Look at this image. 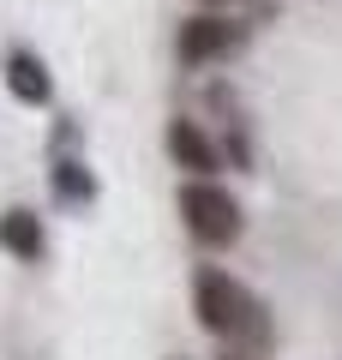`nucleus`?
Wrapping results in <instances>:
<instances>
[{
  "label": "nucleus",
  "mask_w": 342,
  "mask_h": 360,
  "mask_svg": "<svg viewBox=\"0 0 342 360\" xmlns=\"http://www.w3.org/2000/svg\"><path fill=\"white\" fill-rule=\"evenodd\" d=\"M228 360H253V354H234V348H228Z\"/></svg>",
  "instance_id": "7"
},
{
  "label": "nucleus",
  "mask_w": 342,
  "mask_h": 360,
  "mask_svg": "<svg viewBox=\"0 0 342 360\" xmlns=\"http://www.w3.org/2000/svg\"><path fill=\"white\" fill-rule=\"evenodd\" d=\"M234 49H241V30L228 25L222 13H192V18H180V37H175L180 66H216V60H228Z\"/></svg>",
  "instance_id": "3"
},
{
  "label": "nucleus",
  "mask_w": 342,
  "mask_h": 360,
  "mask_svg": "<svg viewBox=\"0 0 342 360\" xmlns=\"http://www.w3.org/2000/svg\"><path fill=\"white\" fill-rule=\"evenodd\" d=\"M204 6H228V0H204Z\"/></svg>",
  "instance_id": "8"
},
{
  "label": "nucleus",
  "mask_w": 342,
  "mask_h": 360,
  "mask_svg": "<svg viewBox=\"0 0 342 360\" xmlns=\"http://www.w3.org/2000/svg\"><path fill=\"white\" fill-rule=\"evenodd\" d=\"M6 90H13V96H18L25 108H42V103L54 96L49 66H42L37 54H13V60H6Z\"/></svg>",
  "instance_id": "6"
},
{
  "label": "nucleus",
  "mask_w": 342,
  "mask_h": 360,
  "mask_svg": "<svg viewBox=\"0 0 342 360\" xmlns=\"http://www.w3.org/2000/svg\"><path fill=\"white\" fill-rule=\"evenodd\" d=\"M42 246H49V234H42L37 210L13 205L6 217H0V252H13V258H25V264H37V258H42Z\"/></svg>",
  "instance_id": "5"
},
{
  "label": "nucleus",
  "mask_w": 342,
  "mask_h": 360,
  "mask_svg": "<svg viewBox=\"0 0 342 360\" xmlns=\"http://www.w3.org/2000/svg\"><path fill=\"white\" fill-rule=\"evenodd\" d=\"M180 222H186V234L198 246H210V252H222V246L241 240V198L228 193L222 180H186L180 186Z\"/></svg>",
  "instance_id": "2"
},
{
  "label": "nucleus",
  "mask_w": 342,
  "mask_h": 360,
  "mask_svg": "<svg viewBox=\"0 0 342 360\" xmlns=\"http://www.w3.org/2000/svg\"><path fill=\"white\" fill-rule=\"evenodd\" d=\"M168 156H175V168H180L186 180H216V168H222L216 139L198 127V120H186V115L168 120Z\"/></svg>",
  "instance_id": "4"
},
{
  "label": "nucleus",
  "mask_w": 342,
  "mask_h": 360,
  "mask_svg": "<svg viewBox=\"0 0 342 360\" xmlns=\"http://www.w3.org/2000/svg\"><path fill=\"white\" fill-rule=\"evenodd\" d=\"M192 312H198V324L222 348H234V354H265L270 348L265 300H258L234 270H222V264H204L198 276H192Z\"/></svg>",
  "instance_id": "1"
}]
</instances>
